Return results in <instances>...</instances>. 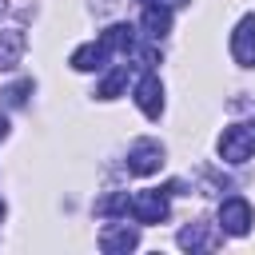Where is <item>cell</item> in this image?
I'll return each mask as SVG.
<instances>
[{"label": "cell", "mask_w": 255, "mask_h": 255, "mask_svg": "<svg viewBox=\"0 0 255 255\" xmlns=\"http://www.w3.org/2000/svg\"><path fill=\"white\" fill-rule=\"evenodd\" d=\"M143 36H151V40H159V36H167L171 32V8L167 4H159V0H151L147 8H143Z\"/></svg>", "instance_id": "9"}, {"label": "cell", "mask_w": 255, "mask_h": 255, "mask_svg": "<svg viewBox=\"0 0 255 255\" xmlns=\"http://www.w3.org/2000/svg\"><path fill=\"white\" fill-rule=\"evenodd\" d=\"M28 92H32V80H20V84H12V88H4L0 96H4V104H8V108H20Z\"/></svg>", "instance_id": "15"}, {"label": "cell", "mask_w": 255, "mask_h": 255, "mask_svg": "<svg viewBox=\"0 0 255 255\" xmlns=\"http://www.w3.org/2000/svg\"><path fill=\"white\" fill-rule=\"evenodd\" d=\"M135 104H139V112L147 116V120H159V112H163V84L147 72V76H139V84H135Z\"/></svg>", "instance_id": "7"}, {"label": "cell", "mask_w": 255, "mask_h": 255, "mask_svg": "<svg viewBox=\"0 0 255 255\" xmlns=\"http://www.w3.org/2000/svg\"><path fill=\"white\" fill-rule=\"evenodd\" d=\"M124 88H128V64H116V68H112V72H108V76L100 80L96 96H100V100H116V96H120Z\"/></svg>", "instance_id": "12"}, {"label": "cell", "mask_w": 255, "mask_h": 255, "mask_svg": "<svg viewBox=\"0 0 255 255\" xmlns=\"http://www.w3.org/2000/svg\"><path fill=\"white\" fill-rule=\"evenodd\" d=\"M219 155L227 163H247L255 155V124H231V128H223Z\"/></svg>", "instance_id": "1"}, {"label": "cell", "mask_w": 255, "mask_h": 255, "mask_svg": "<svg viewBox=\"0 0 255 255\" xmlns=\"http://www.w3.org/2000/svg\"><path fill=\"white\" fill-rule=\"evenodd\" d=\"M159 4H167V8H179V4H187V0H159Z\"/></svg>", "instance_id": "16"}, {"label": "cell", "mask_w": 255, "mask_h": 255, "mask_svg": "<svg viewBox=\"0 0 255 255\" xmlns=\"http://www.w3.org/2000/svg\"><path fill=\"white\" fill-rule=\"evenodd\" d=\"M131 247H139V231L128 223H108L100 231V251L104 255H128Z\"/></svg>", "instance_id": "6"}, {"label": "cell", "mask_w": 255, "mask_h": 255, "mask_svg": "<svg viewBox=\"0 0 255 255\" xmlns=\"http://www.w3.org/2000/svg\"><path fill=\"white\" fill-rule=\"evenodd\" d=\"M24 48H28L24 32H20V28H4V32H0V72H12V68L20 64Z\"/></svg>", "instance_id": "8"}, {"label": "cell", "mask_w": 255, "mask_h": 255, "mask_svg": "<svg viewBox=\"0 0 255 255\" xmlns=\"http://www.w3.org/2000/svg\"><path fill=\"white\" fill-rule=\"evenodd\" d=\"M143 4H151V0H143Z\"/></svg>", "instance_id": "18"}, {"label": "cell", "mask_w": 255, "mask_h": 255, "mask_svg": "<svg viewBox=\"0 0 255 255\" xmlns=\"http://www.w3.org/2000/svg\"><path fill=\"white\" fill-rule=\"evenodd\" d=\"M108 64V48L96 40V44H80L76 52H72V68L76 72H100Z\"/></svg>", "instance_id": "11"}, {"label": "cell", "mask_w": 255, "mask_h": 255, "mask_svg": "<svg viewBox=\"0 0 255 255\" xmlns=\"http://www.w3.org/2000/svg\"><path fill=\"white\" fill-rule=\"evenodd\" d=\"M231 60L239 68H255V12H247L231 32Z\"/></svg>", "instance_id": "3"}, {"label": "cell", "mask_w": 255, "mask_h": 255, "mask_svg": "<svg viewBox=\"0 0 255 255\" xmlns=\"http://www.w3.org/2000/svg\"><path fill=\"white\" fill-rule=\"evenodd\" d=\"M100 44L108 48V56H112V52L128 56V52H135V28H131V24H112V28L100 36Z\"/></svg>", "instance_id": "10"}, {"label": "cell", "mask_w": 255, "mask_h": 255, "mask_svg": "<svg viewBox=\"0 0 255 255\" xmlns=\"http://www.w3.org/2000/svg\"><path fill=\"white\" fill-rule=\"evenodd\" d=\"M251 223H255V211H251V203L243 195H231V199L219 203V227L227 235H247Z\"/></svg>", "instance_id": "2"}, {"label": "cell", "mask_w": 255, "mask_h": 255, "mask_svg": "<svg viewBox=\"0 0 255 255\" xmlns=\"http://www.w3.org/2000/svg\"><path fill=\"white\" fill-rule=\"evenodd\" d=\"M4 4H8V0H0V12H4Z\"/></svg>", "instance_id": "17"}, {"label": "cell", "mask_w": 255, "mask_h": 255, "mask_svg": "<svg viewBox=\"0 0 255 255\" xmlns=\"http://www.w3.org/2000/svg\"><path fill=\"white\" fill-rule=\"evenodd\" d=\"M135 223H163L167 219V191H139L131 195V207Z\"/></svg>", "instance_id": "5"}, {"label": "cell", "mask_w": 255, "mask_h": 255, "mask_svg": "<svg viewBox=\"0 0 255 255\" xmlns=\"http://www.w3.org/2000/svg\"><path fill=\"white\" fill-rule=\"evenodd\" d=\"M128 207H131L128 191H112V195L96 199V215H128Z\"/></svg>", "instance_id": "13"}, {"label": "cell", "mask_w": 255, "mask_h": 255, "mask_svg": "<svg viewBox=\"0 0 255 255\" xmlns=\"http://www.w3.org/2000/svg\"><path fill=\"white\" fill-rule=\"evenodd\" d=\"M179 247H187V251H199V247H207V227H203V223H191V227H183V231H179Z\"/></svg>", "instance_id": "14"}, {"label": "cell", "mask_w": 255, "mask_h": 255, "mask_svg": "<svg viewBox=\"0 0 255 255\" xmlns=\"http://www.w3.org/2000/svg\"><path fill=\"white\" fill-rule=\"evenodd\" d=\"M159 167H163V147H159L155 139L131 143V151H128V171H131V175H155Z\"/></svg>", "instance_id": "4"}]
</instances>
